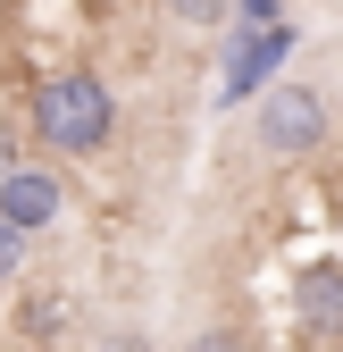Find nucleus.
Listing matches in <instances>:
<instances>
[{"instance_id":"39448f33","label":"nucleus","mask_w":343,"mask_h":352,"mask_svg":"<svg viewBox=\"0 0 343 352\" xmlns=\"http://www.w3.org/2000/svg\"><path fill=\"white\" fill-rule=\"evenodd\" d=\"M293 42H302L293 25H268V34H243V42H235V67H226V93L243 101L251 84H268V67H276V59L293 51Z\"/></svg>"},{"instance_id":"6e6552de","label":"nucleus","mask_w":343,"mask_h":352,"mask_svg":"<svg viewBox=\"0 0 343 352\" xmlns=\"http://www.w3.org/2000/svg\"><path fill=\"white\" fill-rule=\"evenodd\" d=\"M167 9H176L185 25H218V17H226V0H167Z\"/></svg>"},{"instance_id":"f257e3e1","label":"nucleus","mask_w":343,"mask_h":352,"mask_svg":"<svg viewBox=\"0 0 343 352\" xmlns=\"http://www.w3.org/2000/svg\"><path fill=\"white\" fill-rule=\"evenodd\" d=\"M109 126H117V101H109V84L84 76V67L51 76V84L34 93V135L51 143V151H101Z\"/></svg>"},{"instance_id":"7ed1b4c3","label":"nucleus","mask_w":343,"mask_h":352,"mask_svg":"<svg viewBox=\"0 0 343 352\" xmlns=\"http://www.w3.org/2000/svg\"><path fill=\"white\" fill-rule=\"evenodd\" d=\"M0 218H9L17 235H42L59 218V176L51 168H9L0 176Z\"/></svg>"},{"instance_id":"0eeeda50","label":"nucleus","mask_w":343,"mask_h":352,"mask_svg":"<svg viewBox=\"0 0 343 352\" xmlns=\"http://www.w3.org/2000/svg\"><path fill=\"white\" fill-rule=\"evenodd\" d=\"M17 269H25V235H17V227H9V218H0V285H9V277H17Z\"/></svg>"},{"instance_id":"20e7f679","label":"nucleus","mask_w":343,"mask_h":352,"mask_svg":"<svg viewBox=\"0 0 343 352\" xmlns=\"http://www.w3.org/2000/svg\"><path fill=\"white\" fill-rule=\"evenodd\" d=\"M293 319H302L310 344H335L343 336V269H335V260L302 269V285H293Z\"/></svg>"},{"instance_id":"1a4fd4ad","label":"nucleus","mask_w":343,"mask_h":352,"mask_svg":"<svg viewBox=\"0 0 343 352\" xmlns=\"http://www.w3.org/2000/svg\"><path fill=\"white\" fill-rule=\"evenodd\" d=\"M185 352H251V344H243V336H235V327H209V336H193V344H185Z\"/></svg>"},{"instance_id":"9d476101","label":"nucleus","mask_w":343,"mask_h":352,"mask_svg":"<svg viewBox=\"0 0 343 352\" xmlns=\"http://www.w3.org/2000/svg\"><path fill=\"white\" fill-rule=\"evenodd\" d=\"M235 17H243V25H260V34L285 25V17H276V0H235Z\"/></svg>"},{"instance_id":"9b49d317","label":"nucleus","mask_w":343,"mask_h":352,"mask_svg":"<svg viewBox=\"0 0 343 352\" xmlns=\"http://www.w3.org/2000/svg\"><path fill=\"white\" fill-rule=\"evenodd\" d=\"M109 352H143V336H109Z\"/></svg>"},{"instance_id":"f03ea898","label":"nucleus","mask_w":343,"mask_h":352,"mask_svg":"<svg viewBox=\"0 0 343 352\" xmlns=\"http://www.w3.org/2000/svg\"><path fill=\"white\" fill-rule=\"evenodd\" d=\"M327 126H335V109H327L318 84H276V93L260 101V151L302 160V151H318V143H327Z\"/></svg>"},{"instance_id":"423d86ee","label":"nucleus","mask_w":343,"mask_h":352,"mask_svg":"<svg viewBox=\"0 0 343 352\" xmlns=\"http://www.w3.org/2000/svg\"><path fill=\"white\" fill-rule=\"evenodd\" d=\"M67 327V294H51V285H42V294H25V311H17V336L25 344H51Z\"/></svg>"}]
</instances>
